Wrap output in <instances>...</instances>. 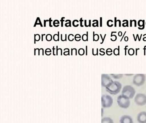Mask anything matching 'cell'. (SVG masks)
<instances>
[{
  "mask_svg": "<svg viewBox=\"0 0 146 123\" xmlns=\"http://www.w3.org/2000/svg\"><path fill=\"white\" fill-rule=\"evenodd\" d=\"M122 87V84L120 82L114 81L108 87L106 88V91L111 95H116L120 92Z\"/></svg>",
  "mask_w": 146,
  "mask_h": 123,
  "instance_id": "1",
  "label": "cell"
},
{
  "mask_svg": "<svg viewBox=\"0 0 146 123\" xmlns=\"http://www.w3.org/2000/svg\"><path fill=\"white\" fill-rule=\"evenodd\" d=\"M117 103L119 106L121 108H128L130 106V101L129 98L123 95H119L117 98Z\"/></svg>",
  "mask_w": 146,
  "mask_h": 123,
  "instance_id": "2",
  "label": "cell"
},
{
  "mask_svg": "<svg viewBox=\"0 0 146 123\" xmlns=\"http://www.w3.org/2000/svg\"><path fill=\"white\" fill-rule=\"evenodd\" d=\"M136 91L134 87L130 85L124 86L122 91V95L127 97L129 99H132L135 96Z\"/></svg>",
  "mask_w": 146,
  "mask_h": 123,
  "instance_id": "3",
  "label": "cell"
},
{
  "mask_svg": "<svg viewBox=\"0 0 146 123\" xmlns=\"http://www.w3.org/2000/svg\"><path fill=\"white\" fill-rule=\"evenodd\" d=\"M102 108H107L112 106L113 99L111 96L104 95L102 96Z\"/></svg>",
  "mask_w": 146,
  "mask_h": 123,
  "instance_id": "4",
  "label": "cell"
},
{
  "mask_svg": "<svg viewBox=\"0 0 146 123\" xmlns=\"http://www.w3.org/2000/svg\"><path fill=\"white\" fill-rule=\"evenodd\" d=\"M146 76L144 74H136L133 79V83L137 86H141L145 83Z\"/></svg>",
  "mask_w": 146,
  "mask_h": 123,
  "instance_id": "5",
  "label": "cell"
},
{
  "mask_svg": "<svg viewBox=\"0 0 146 123\" xmlns=\"http://www.w3.org/2000/svg\"><path fill=\"white\" fill-rule=\"evenodd\" d=\"M135 103L139 106H143L146 104V95L142 93H138L136 95L134 99Z\"/></svg>",
  "mask_w": 146,
  "mask_h": 123,
  "instance_id": "6",
  "label": "cell"
},
{
  "mask_svg": "<svg viewBox=\"0 0 146 123\" xmlns=\"http://www.w3.org/2000/svg\"><path fill=\"white\" fill-rule=\"evenodd\" d=\"M113 82V80L110 77L109 75L107 74H102V85L106 88Z\"/></svg>",
  "mask_w": 146,
  "mask_h": 123,
  "instance_id": "7",
  "label": "cell"
},
{
  "mask_svg": "<svg viewBox=\"0 0 146 123\" xmlns=\"http://www.w3.org/2000/svg\"><path fill=\"white\" fill-rule=\"evenodd\" d=\"M137 121L139 123H146V112L142 111L138 114Z\"/></svg>",
  "mask_w": 146,
  "mask_h": 123,
  "instance_id": "8",
  "label": "cell"
},
{
  "mask_svg": "<svg viewBox=\"0 0 146 123\" xmlns=\"http://www.w3.org/2000/svg\"><path fill=\"white\" fill-rule=\"evenodd\" d=\"M119 123H134L133 119L129 115H123L120 118Z\"/></svg>",
  "mask_w": 146,
  "mask_h": 123,
  "instance_id": "9",
  "label": "cell"
},
{
  "mask_svg": "<svg viewBox=\"0 0 146 123\" xmlns=\"http://www.w3.org/2000/svg\"><path fill=\"white\" fill-rule=\"evenodd\" d=\"M101 123H114L113 120L110 117H106L102 118Z\"/></svg>",
  "mask_w": 146,
  "mask_h": 123,
  "instance_id": "10",
  "label": "cell"
},
{
  "mask_svg": "<svg viewBox=\"0 0 146 123\" xmlns=\"http://www.w3.org/2000/svg\"><path fill=\"white\" fill-rule=\"evenodd\" d=\"M139 27H138L139 30H143L145 27V20H138V23H137Z\"/></svg>",
  "mask_w": 146,
  "mask_h": 123,
  "instance_id": "11",
  "label": "cell"
},
{
  "mask_svg": "<svg viewBox=\"0 0 146 123\" xmlns=\"http://www.w3.org/2000/svg\"><path fill=\"white\" fill-rule=\"evenodd\" d=\"M111 75L115 79H119L123 77V74H111Z\"/></svg>",
  "mask_w": 146,
  "mask_h": 123,
  "instance_id": "12",
  "label": "cell"
},
{
  "mask_svg": "<svg viewBox=\"0 0 146 123\" xmlns=\"http://www.w3.org/2000/svg\"><path fill=\"white\" fill-rule=\"evenodd\" d=\"M113 54L115 56L119 55V46H118V48H115L113 51Z\"/></svg>",
  "mask_w": 146,
  "mask_h": 123,
  "instance_id": "13",
  "label": "cell"
},
{
  "mask_svg": "<svg viewBox=\"0 0 146 123\" xmlns=\"http://www.w3.org/2000/svg\"><path fill=\"white\" fill-rule=\"evenodd\" d=\"M128 53L130 56H133L135 54V50L134 49L131 48L128 50Z\"/></svg>",
  "mask_w": 146,
  "mask_h": 123,
  "instance_id": "14",
  "label": "cell"
},
{
  "mask_svg": "<svg viewBox=\"0 0 146 123\" xmlns=\"http://www.w3.org/2000/svg\"><path fill=\"white\" fill-rule=\"evenodd\" d=\"M112 50L110 48H108V49L106 50V53L107 55L108 56H111L112 54Z\"/></svg>",
  "mask_w": 146,
  "mask_h": 123,
  "instance_id": "15",
  "label": "cell"
},
{
  "mask_svg": "<svg viewBox=\"0 0 146 123\" xmlns=\"http://www.w3.org/2000/svg\"><path fill=\"white\" fill-rule=\"evenodd\" d=\"M113 22V20H109L107 22V25L109 27H111L113 25V24H112Z\"/></svg>",
  "mask_w": 146,
  "mask_h": 123,
  "instance_id": "16",
  "label": "cell"
},
{
  "mask_svg": "<svg viewBox=\"0 0 146 123\" xmlns=\"http://www.w3.org/2000/svg\"><path fill=\"white\" fill-rule=\"evenodd\" d=\"M123 22H125V23H123L122 24L123 26V27H125V26L129 27V21H128L127 20H123Z\"/></svg>",
  "mask_w": 146,
  "mask_h": 123,
  "instance_id": "17",
  "label": "cell"
},
{
  "mask_svg": "<svg viewBox=\"0 0 146 123\" xmlns=\"http://www.w3.org/2000/svg\"><path fill=\"white\" fill-rule=\"evenodd\" d=\"M93 33H94V36H93V38H94V41H97L98 40H99V36L98 35V34H94V32H93Z\"/></svg>",
  "mask_w": 146,
  "mask_h": 123,
  "instance_id": "18",
  "label": "cell"
},
{
  "mask_svg": "<svg viewBox=\"0 0 146 123\" xmlns=\"http://www.w3.org/2000/svg\"><path fill=\"white\" fill-rule=\"evenodd\" d=\"M133 36L134 38V40H135V42L136 41H137V38H138V40H139V41H141V37L142 36V34H141L140 38L139 37V35H138V34H137V36H136V38L135 37V35H134V34H133Z\"/></svg>",
  "mask_w": 146,
  "mask_h": 123,
  "instance_id": "19",
  "label": "cell"
},
{
  "mask_svg": "<svg viewBox=\"0 0 146 123\" xmlns=\"http://www.w3.org/2000/svg\"><path fill=\"white\" fill-rule=\"evenodd\" d=\"M133 22H134V26L135 27H136L137 26V24H136V21L135 20H130V26L131 27L132 26V24H133Z\"/></svg>",
  "mask_w": 146,
  "mask_h": 123,
  "instance_id": "20",
  "label": "cell"
},
{
  "mask_svg": "<svg viewBox=\"0 0 146 123\" xmlns=\"http://www.w3.org/2000/svg\"><path fill=\"white\" fill-rule=\"evenodd\" d=\"M87 35L84 34L82 36V39L84 41H85L88 40V32H87Z\"/></svg>",
  "mask_w": 146,
  "mask_h": 123,
  "instance_id": "21",
  "label": "cell"
},
{
  "mask_svg": "<svg viewBox=\"0 0 146 123\" xmlns=\"http://www.w3.org/2000/svg\"><path fill=\"white\" fill-rule=\"evenodd\" d=\"M111 36L112 37V38H111V40L112 41H113V42H114V41H116V40H117V37L116 35H111Z\"/></svg>",
  "mask_w": 146,
  "mask_h": 123,
  "instance_id": "22",
  "label": "cell"
},
{
  "mask_svg": "<svg viewBox=\"0 0 146 123\" xmlns=\"http://www.w3.org/2000/svg\"><path fill=\"white\" fill-rule=\"evenodd\" d=\"M94 21H96V23H93V24H92V25H93V26H99V24H98V20H93V22H94Z\"/></svg>",
  "mask_w": 146,
  "mask_h": 123,
  "instance_id": "23",
  "label": "cell"
},
{
  "mask_svg": "<svg viewBox=\"0 0 146 123\" xmlns=\"http://www.w3.org/2000/svg\"><path fill=\"white\" fill-rule=\"evenodd\" d=\"M101 37L102 39V42L100 43L101 44H102L104 42V40H105V38H106V34H105V36H104V38H102V34H100Z\"/></svg>",
  "mask_w": 146,
  "mask_h": 123,
  "instance_id": "24",
  "label": "cell"
},
{
  "mask_svg": "<svg viewBox=\"0 0 146 123\" xmlns=\"http://www.w3.org/2000/svg\"><path fill=\"white\" fill-rule=\"evenodd\" d=\"M100 55L103 56L105 54V52H104V51H102V50L101 49H100Z\"/></svg>",
  "mask_w": 146,
  "mask_h": 123,
  "instance_id": "25",
  "label": "cell"
},
{
  "mask_svg": "<svg viewBox=\"0 0 146 123\" xmlns=\"http://www.w3.org/2000/svg\"><path fill=\"white\" fill-rule=\"evenodd\" d=\"M128 47H129V46H128V45H126L124 48L125 51V56L126 55V50L128 49V48H128Z\"/></svg>",
  "mask_w": 146,
  "mask_h": 123,
  "instance_id": "26",
  "label": "cell"
},
{
  "mask_svg": "<svg viewBox=\"0 0 146 123\" xmlns=\"http://www.w3.org/2000/svg\"><path fill=\"white\" fill-rule=\"evenodd\" d=\"M102 17H100V26L101 27H102Z\"/></svg>",
  "mask_w": 146,
  "mask_h": 123,
  "instance_id": "27",
  "label": "cell"
},
{
  "mask_svg": "<svg viewBox=\"0 0 146 123\" xmlns=\"http://www.w3.org/2000/svg\"><path fill=\"white\" fill-rule=\"evenodd\" d=\"M114 20H115V24H114V26H115V27H116V26H117V18H116V17H115V18H114Z\"/></svg>",
  "mask_w": 146,
  "mask_h": 123,
  "instance_id": "28",
  "label": "cell"
},
{
  "mask_svg": "<svg viewBox=\"0 0 146 123\" xmlns=\"http://www.w3.org/2000/svg\"><path fill=\"white\" fill-rule=\"evenodd\" d=\"M124 40L125 42H127L129 40V38H128V36L124 37Z\"/></svg>",
  "mask_w": 146,
  "mask_h": 123,
  "instance_id": "29",
  "label": "cell"
},
{
  "mask_svg": "<svg viewBox=\"0 0 146 123\" xmlns=\"http://www.w3.org/2000/svg\"><path fill=\"white\" fill-rule=\"evenodd\" d=\"M143 36H143V40L144 42H146V34H144Z\"/></svg>",
  "mask_w": 146,
  "mask_h": 123,
  "instance_id": "30",
  "label": "cell"
},
{
  "mask_svg": "<svg viewBox=\"0 0 146 123\" xmlns=\"http://www.w3.org/2000/svg\"><path fill=\"white\" fill-rule=\"evenodd\" d=\"M123 33H122V32L121 31H119L118 32V36H122V35H123Z\"/></svg>",
  "mask_w": 146,
  "mask_h": 123,
  "instance_id": "31",
  "label": "cell"
},
{
  "mask_svg": "<svg viewBox=\"0 0 146 123\" xmlns=\"http://www.w3.org/2000/svg\"><path fill=\"white\" fill-rule=\"evenodd\" d=\"M64 19V17H63V18H62V19H61V26H63V22H64V20H63V19Z\"/></svg>",
  "mask_w": 146,
  "mask_h": 123,
  "instance_id": "32",
  "label": "cell"
},
{
  "mask_svg": "<svg viewBox=\"0 0 146 123\" xmlns=\"http://www.w3.org/2000/svg\"><path fill=\"white\" fill-rule=\"evenodd\" d=\"M117 20L118 22H119V26L120 27V26H121V21H120V20Z\"/></svg>",
  "mask_w": 146,
  "mask_h": 123,
  "instance_id": "33",
  "label": "cell"
},
{
  "mask_svg": "<svg viewBox=\"0 0 146 123\" xmlns=\"http://www.w3.org/2000/svg\"><path fill=\"white\" fill-rule=\"evenodd\" d=\"M126 31H125V32H124V34H123V37H122V38H121V40H120V42H122V40H123V38H124V35H125V33H126Z\"/></svg>",
  "mask_w": 146,
  "mask_h": 123,
  "instance_id": "34",
  "label": "cell"
},
{
  "mask_svg": "<svg viewBox=\"0 0 146 123\" xmlns=\"http://www.w3.org/2000/svg\"><path fill=\"white\" fill-rule=\"evenodd\" d=\"M52 21V20H51V18H50V19H49V26H52L51 25V21Z\"/></svg>",
  "mask_w": 146,
  "mask_h": 123,
  "instance_id": "35",
  "label": "cell"
},
{
  "mask_svg": "<svg viewBox=\"0 0 146 123\" xmlns=\"http://www.w3.org/2000/svg\"><path fill=\"white\" fill-rule=\"evenodd\" d=\"M143 50H144V55H145V51H146V46H144Z\"/></svg>",
  "mask_w": 146,
  "mask_h": 123,
  "instance_id": "36",
  "label": "cell"
},
{
  "mask_svg": "<svg viewBox=\"0 0 146 123\" xmlns=\"http://www.w3.org/2000/svg\"><path fill=\"white\" fill-rule=\"evenodd\" d=\"M82 19V18H81V19H80V22H81V26H83V25H82V22L83 20Z\"/></svg>",
  "mask_w": 146,
  "mask_h": 123,
  "instance_id": "37",
  "label": "cell"
},
{
  "mask_svg": "<svg viewBox=\"0 0 146 123\" xmlns=\"http://www.w3.org/2000/svg\"><path fill=\"white\" fill-rule=\"evenodd\" d=\"M140 50V48H136V55H137V50Z\"/></svg>",
  "mask_w": 146,
  "mask_h": 123,
  "instance_id": "38",
  "label": "cell"
},
{
  "mask_svg": "<svg viewBox=\"0 0 146 123\" xmlns=\"http://www.w3.org/2000/svg\"><path fill=\"white\" fill-rule=\"evenodd\" d=\"M49 20H44V26H46V22L47 21H48Z\"/></svg>",
  "mask_w": 146,
  "mask_h": 123,
  "instance_id": "39",
  "label": "cell"
},
{
  "mask_svg": "<svg viewBox=\"0 0 146 123\" xmlns=\"http://www.w3.org/2000/svg\"><path fill=\"white\" fill-rule=\"evenodd\" d=\"M103 108H102V116H103Z\"/></svg>",
  "mask_w": 146,
  "mask_h": 123,
  "instance_id": "40",
  "label": "cell"
},
{
  "mask_svg": "<svg viewBox=\"0 0 146 123\" xmlns=\"http://www.w3.org/2000/svg\"><path fill=\"white\" fill-rule=\"evenodd\" d=\"M125 75H126V76H132V75H134V74H125Z\"/></svg>",
  "mask_w": 146,
  "mask_h": 123,
  "instance_id": "41",
  "label": "cell"
},
{
  "mask_svg": "<svg viewBox=\"0 0 146 123\" xmlns=\"http://www.w3.org/2000/svg\"><path fill=\"white\" fill-rule=\"evenodd\" d=\"M53 54L54 55H55V54H54V46L53 48Z\"/></svg>",
  "mask_w": 146,
  "mask_h": 123,
  "instance_id": "42",
  "label": "cell"
},
{
  "mask_svg": "<svg viewBox=\"0 0 146 123\" xmlns=\"http://www.w3.org/2000/svg\"><path fill=\"white\" fill-rule=\"evenodd\" d=\"M44 35H45V34H42V41H43V36H44Z\"/></svg>",
  "mask_w": 146,
  "mask_h": 123,
  "instance_id": "43",
  "label": "cell"
},
{
  "mask_svg": "<svg viewBox=\"0 0 146 123\" xmlns=\"http://www.w3.org/2000/svg\"><path fill=\"white\" fill-rule=\"evenodd\" d=\"M85 20V26H87V24H86V21H86V20Z\"/></svg>",
  "mask_w": 146,
  "mask_h": 123,
  "instance_id": "44",
  "label": "cell"
},
{
  "mask_svg": "<svg viewBox=\"0 0 146 123\" xmlns=\"http://www.w3.org/2000/svg\"><path fill=\"white\" fill-rule=\"evenodd\" d=\"M90 22H91V21H90V20H89V26H90Z\"/></svg>",
  "mask_w": 146,
  "mask_h": 123,
  "instance_id": "45",
  "label": "cell"
},
{
  "mask_svg": "<svg viewBox=\"0 0 146 123\" xmlns=\"http://www.w3.org/2000/svg\"><path fill=\"white\" fill-rule=\"evenodd\" d=\"M87 47L88 46H86V55H87Z\"/></svg>",
  "mask_w": 146,
  "mask_h": 123,
  "instance_id": "46",
  "label": "cell"
},
{
  "mask_svg": "<svg viewBox=\"0 0 146 123\" xmlns=\"http://www.w3.org/2000/svg\"></svg>",
  "mask_w": 146,
  "mask_h": 123,
  "instance_id": "47",
  "label": "cell"
}]
</instances>
